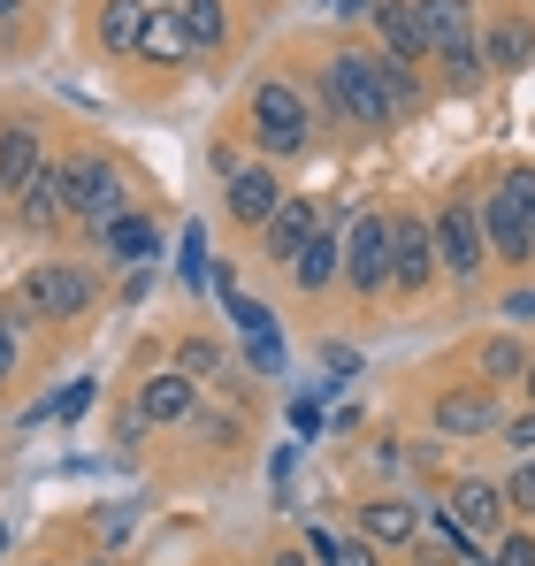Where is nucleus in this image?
<instances>
[{
  "mask_svg": "<svg viewBox=\"0 0 535 566\" xmlns=\"http://www.w3.org/2000/svg\"><path fill=\"white\" fill-rule=\"evenodd\" d=\"M482 245H490V261H505V269H521V261H535V238H528V207L505 191V177H497V191L482 199Z\"/></svg>",
  "mask_w": 535,
  "mask_h": 566,
  "instance_id": "obj_9",
  "label": "nucleus"
},
{
  "mask_svg": "<svg viewBox=\"0 0 535 566\" xmlns=\"http://www.w3.org/2000/svg\"><path fill=\"white\" fill-rule=\"evenodd\" d=\"M183 31H191V46H222L230 39V8L222 0H177Z\"/></svg>",
  "mask_w": 535,
  "mask_h": 566,
  "instance_id": "obj_24",
  "label": "nucleus"
},
{
  "mask_svg": "<svg viewBox=\"0 0 535 566\" xmlns=\"http://www.w3.org/2000/svg\"><path fill=\"white\" fill-rule=\"evenodd\" d=\"M413 15H421V39H429V54L444 62V77L466 93L474 77H482V46H474V8L466 0H413Z\"/></svg>",
  "mask_w": 535,
  "mask_h": 566,
  "instance_id": "obj_3",
  "label": "nucleus"
},
{
  "mask_svg": "<svg viewBox=\"0 0 535 566\" xmlns=\"http://www.w3.org/2000/svg\"><path fill=\"white\" fill-rule=\"evenodd\" d=\"M375 31H382L390 62H421V54H429V39H421V15H413V0H375Z\"/></svg>",
  "mask_w": 535,
  "mask_h": 566,
  "instance_id": "obj_20",
  "label": "nucleus"
},
{
  "mask_svg": "<svg viewBox=\"0 0 535 566\" xmlns=\"http://www.w3.org/2000/svg\"><path fill=\"white\" fill-rule=\"evenodd\" d=\"M15 376V306H0V382Z\"/></svg>",
  "mask_w": 535,
  "mask_h": 566,
  "instance_id": "obj_34",
  "label": "nucleus"
},
{
  "mask_svg": "<svg viewBox=\"0 0 535 566\" xmlns=\"http://www.w3.org/2000/svg\"><path fill=\"white\" fill-rule=\"evenodd\" d=\"M337 15H375V0H329Z\"/></svg>",
  "mask_w": 535,
  "mask_h": 566,
  "instance_id": "obj_38",
  "label": "nucleus"
},
{
  "mask_svg": "<svg viewBox=\"0 0 535 566\" xmlns=\"http://www.w3.org/2000/svg\"><path fill=\"white\" fill-rule=\"evenodd\" d=\"M291 191L275 177V161H253V169H230V191H222V207H230V222H245V230H261L268 214L283 207Z\"/></svg>",
  "mask_w": 535,
  "mask_h": 566,
  "instance_id": "obj_11",
  "label": "nucleus"
},
{
  "mask_svg": "<svg viewBox=\"0 0 535 566\" xmlns=\"http://www.w3.org/2000/svg\"><path fill=\"white\" fill-rule=\"evenodd\" d=\"M490 566H535V536L528 528H505V536L490 544Z\"/></svg>",
  "mask_w": 535,
  "mask_h": 566,
  "instance_id": "obj_27",
  "label": "nucleus"
},
{
  "mask_svg": "<svg viewBox=\"0 0 535 566\" xmlns=\"http://www.w3.org/2000/svg\"><path fill=\"white\" fill-rule=\"evenodd\" d=\"M92 566H115V559H92Z\"/></svg>",
  "mask_w": 535,
  "mask_h": 566,
  "instance_id": "obj_46",
  "label": "nucleus"
},
{
  "mask_svg": "<svg viewBox=\"0 0 535 566\" xmlns=\"http://www.w3.org/2000/svg\"><path fill=\"white\" fill-rule=\"evenodd\" d=\"M92 398H99V382H70V390H62V398H54V413H62V421H85V406H92Z\"/></svg>",
  "mask_w": 535,
  "mask_h": 566,
  "instance_id": "obj_30",
  "label": "nucleus"
},
{
  "mask_svg": "<svg viewBox=\"0 0 535 566\" xmlns=\"http://www.w3.org/2000/svg\"><path fill=\"white\" fill-rule=\"evenodd\" d=\"M429 421H437V437H497V429H505V413H497L490 382H466V390H444Z\"/></svg>",
  "mask_w": 535,
  "mask_h": 566,
  "instance_id": "obj_10",
  "label": "nucleus"
},
{
  "mask_svg": "<svg viewBox=\"0 0 535 566\" xmlns=\"http://www.w3.org/2000/svg\"><path fill=\"white\" fill-rule=\"evenodd\" d=\"M99 245H107V261H123V269H154V253H161V230H154V214H138V207H123L107 230H99Z\"/></svg>",
  "mask_w": 535,
  "mask_h": 566,
  "instance_id": "obj_18",
  "label": "nucleus"
},
{
  "mask_svg": "<svg viewBox=\"0 0 535 566\" xmlns=\"http://www.w3.org/2000/svg\"><path fill=\"white\" fill-rule=\"evenodd\" d=\"M437 276V238L421 214H390V291L398 298H421Z\"/></svg>",
  "mask_w": 535,
  "mask_h": 566,
  "instance_id": "obj_7",
  "label": "nucleus"
},
{
  "mask_svg": "<svg viewBox=\"0 0 535 566\" xmlns=\"http://www.w3.org/2000/svg\"><path fill=\"white\" fill-rule=\"evenodd\" d=\"M0 552H8V528H0Z\"/></svg>",
  "mask_w": 535,
  "mask_h": 566,
  "instance_id": "obj_45",
  "label": "nucleus"
},
{
  "mask_svg": "<svg viewBox=\"0 0 535 566\" xmlns=\"http://www.w3.org/2000/svg\"><path fill=\"white\" fill-rule=\"evenodd\" d=\"M429 238H437V269H444L451 283H474V276H482L490 245H482V207H474L466 191H451L444 207L429 214Z\"/></svg>",
  "mask_w": 535,
  "mask_h": 566,
  "instance_id": "obj_5",
  "label": "nucleus"
},
{
  "mask_svg": "<svg viewBox=\"0 0 535 566\" xmlns=\"http://www.w3.org/2000/svg\"><path fill=\"white\" fill-rule=\"evenodd\" d=\"M15 15H23V0H0V23H15Z\"/></svg>",
  "mask_w": 535,
  "mask_h": 566,
  "instance_id": "obj_39",
  "label": "nucleus"
},
{
  "mask_svg": "<svg viewBox=\"0 0 535 566\" xmlns=\"http://www.w3.org/2000/svg\"><path fill=\"white\" fill-rule=\"evenodd\" d=\"M528 390H535V353H528Z\"/></svg>",
  "mask_w": 535,
  "mask_h": 566,
  "instance_id": "obj_42",
  "label": "nucleus"
},
{
  "mask_svg": "<svg viewBox=\"0 0 535 566\" xmlns=\"http://www.w3.org/2000/svg\"><path fill=\"white\" fill-rule=\"evenodd\" d=\"M245 130H253V146H261V161H291V154L314 146V115H306V99L291 93L283 77L253 85V99H245Z\"/></svg>",
  "mask_w": 535,
  "mask_h": 566,
  "instance_id": "obj_2",
  "label": "nucleus"
},
{
  "mask_svg": "<svg viewBox=\"0 0 535 566\" xmlns=\"http://www.w3.org/2000/svg\"><path fill=\"white\" fill-rule=\"evenodd\" d=\"M245 353H253V368H261V376H275V368H283V329H275V322L253 329V345H245Z\"/></svg>",
  "mask_w": 535,
  "mask_h": 566,
  "instance_id": "obj_29",
  "label": "nucleus"
},
{
  "mask_svg": "<svg viewBox=\"0 0 535 566\" xmlns=\"http://www.w3.org/2000/svg\"><path fill=\"white\" fill-rule=\"evenodd\" d=\"M191 413H199V398H191V376L161 368V376L138 382V421H154V429H177V421H191Z\"/></svg>",
  "mask_w": 535,
  "mask_h": 566,
  "instance_id": "obj_16",
  "label": "nucleus"
},
{
  "mask_svg": "<svg viewBox=\"0 0 535 566\" xmlns=\"http://www.w3.org/2000/svg\"><path fill=\"white\" fill-rule=\"evenodd\" d=\"M54 191H62V214H77L92 238H99V230H107V222L130 207V185H123L107 161H85V154L54 169Z\"/></svg>",
  "mask_w": 535,
  "mask_h": 566,
  "instance_id": "obj_4",
  "label": "nucleus"
},
{
  "mask_svg": "<svg viewBox=\"0 0 535 566\" xmlns=\"http://www.w3.org/2000/svg\"><path fill=\"white\" fill-rule=\"evenodd\" d=\"M177 376L214 382V376H222V345H207V337H183V345H177Z\"/></svg>",
  "mask_w": 535,
  "mask_h": 566,
  "instance_id": "obj_26",
  "label": "nucleus"
},
{
  "mask_svg": "<svg viewBox=\"0 0 535 566\" xmlns=\"http://www.w3.org/2000/svg\"><path fill=\"white\" fill-rule=\"evenodd\" d=\"M138 54L146 62H169V70H183L199 46H191V31H183L177 8H146V31H138Z\"/></svg>",
  "mask_w": 535,
  "mask_h": 566,
  "instance_id": "obj_19",
  "label": "nucleus"
},
{
  "mask_svg": "<svg viewBox=\"0 0 535 566\" xmlns=\"http://www.w3.org/2000/svg\"><path fill=\"white\" fill-rule=\"evenodd\" d=\"M505 314H513V322H535V291H513V298H505Z\"/></svg>",
  "mask_w": 535,
  "mask_h": 566,
  "instance_id": "obj_37",
  "label": "nucleus"
},
{
  "mask_svg": "<svg viewBox=\"0 0 535 566\" xmlns=\"http://www.w3.org/2000/svg\"><path fill=\"white\" fill-rule=\"evenodd\" d=\"M497 490H505V513H535V460H521Z\"/></svg>",
  "mask_w": 535,
  "mask_h": 566,
  "instance_id": "obj_28",
  "label": "nucleus"
},
{
  "mask_svg": "<svg viewBox=\"0 0 535 566\" xmlns=\"http://www.w3.org/2000/svg\"><path fill=\"white\" fill-rule=\"evenodd\" d=\"M146 8H177V0H146Z\"/></svg>",
  "mask_w": 535,
  "mask_h": 566,
  "instance_id": "obj_43",
  "label": "nucleus"
},
{
  "mask_svg": "<svg viewBox=\"0 0 535 566\" xmlns=\"http://www.w3.org/2000/svg\"><path fill=\"white\" fill-rule=\"evenodd\" d=\"M345 276V230H337V214H322V230L298 245V261H291V283L306 291V298H322L329 283Z\"/></svg>",
  "mask_w": 535,
  "mask_h": 566,
  "instance_id": "obj_12",
  "label": "nucleus"
},
{
  "mask_svg": "<svg viewBox=\"0 0 535 566\" xmlns=\"http://www.w3.org/2000/svg\"><path fill=\"white\" fill-rule=\"evenodd\" d=\"M474 368H482L490 390H497V382H521V376H528V345H521L513 329H497V337H482V345H474Z\"/></svg>",
  "mask_w": 535,
  "mask_h": 566,
  "instance_id": "obj_22",
  "label": "nucleus"
},
{
  "mask_svg": "<svg viewBox=\"0 0 535 566\" xmlns=\"http://www.w3.org/2000/svg\"><path fill=\"white\" fill-rule=\"evenodd\" d=\"M521 62H535V23H528V15L490 23V39H482V70H521Z\"/></svg>",
  "mask_w": 535,
  "mask_h": 566,
  "instance_id": "obj_21",
  "label": "nucleus"
},
{
  "mask_svg": "<svg viewBox=\"0 0 535 566\" xmlns=\"http://www.w3.org/2000/svg\"><path fill=\"white\" fill-rule=\"evenodd\" d=\"M444 505H451V521H459L466 536H490V528L505 521V490H497V482H482V474H459Z\"/></svg>",
  "mask_w": 535,
  "mask_h": 566,
  "instance_id": "obj_17",
  "label": "nucleus"
},
{
  "mask_svg": "<svg viewBox=\"0 0 535 566\" xmlns=\"http://www.w3.org/2000/svg\"><path fill=\"white\" fill-rule=\"evenodd\" d=\"M23 314H46V322L92 314V276L77 261H39V269L23 276Z\"/></svg>",
  "mask_w": 535,
  "mask_h": 566,
  "instance_id": "obj_6",
  "label": "nucleus"
},
{
  "mask_svg": "<svg viewBox=\"0 0 535 566\" xmlns=\"http://www.w3.org/2000/svg\"><path fill=\"white\" fill-rule=\"evenodd\" d=\"M46 177V146H39V123H0V191H15Z\"/></svg>",
  "mask_w": 535,
  "mask_h": 566,
  "instance_id": "obj_15",
  "label": "nucleus"
},
{
  "mask_svg": "<svg viewBox=\"0 0 535 566\" xmlns=\"http://www.w3.org/2000/svg\"><path fill=\"white\" fill-rule=\"evenodd\" d=\"M345 283L359 298H382L390 291V214H359L353 238H345Z\"/></svg>",
  "mask_w": 535,
  "mask_h": 566,
  "instance_id": "obj_8",
  "label": "nucleus"
},
{
  "mask_svg": "<svg viewBox=\"0 0 535 566\" xmlns=\"http://www.w3.org/2000/svg\"><path fill=\"white\" fill-rule=\"evenodd\" d=\"M497 437H505L513 452H535V406H528V413H513V421H505Z\"/></svg>",
  "mask_w": 535,
  "mask_h": 566,
  "instance_id": "obj_33",
  "label": "nucleus"
},
{
  "mask_svg": "<svg viewBox=\"0 0 535 566\" xmlns=\"http://www.w3.org/2000/svg\"><path fill=\"white\" fill-rule=\"evenodd\" d=\"M322 368H329V382H353L359 376V353H353V345H322Z\"/></svg>",
  "mask_w": 535,
  "mask_h": 566,
  "instance_id": "obj_31",
  "label": "nucleus"
},
{
  "mask_svg": "<svg viewBox=\"0 0 535 566\" xmlns=\"http://www.w3.org/2000/svg\"><path fill=\"white\" fill-rule=\"evenodd\" d=\"M314 230H322V207H314V199H283V207L261 222V253L291 269V261H298V245H306Z\"/></svg>",
  "mask_w": 535,
  "mask_h": 566,
  "instance_id": "obj_14",
  "label": "nucleus"
},
{
  "mask_svg": "<svg viewBox=\"0 0 535 566\" xmlns=\"http://www.w3.org/2000/svg\"><path fill=\"white\" fill-rule=\"evenodd\" d=\"M15 207H23V222H31V230H54V222H62V191H54V169H46V177H31V185L15 191Z\"/></svg>",
  "mask_w": 535,
  "mask_h": 566,
  "instance_id": "obj_25",
  "label": "nucleus"
},
{
  "mask_svg": "<svg viewBox=\"0 0 535 566\" xmlns=\"http://www.w3.org/2000/svg\"><path fill=\"white\" fill-rule=\"evenodd\" d=\"M505 191H513V185H505ZM521 207H528V238H535V199H521Z\"/></svg>",
  "mask_w": 535,
  "mask_h": 566,
  "instance_id": "obj_40",
  "label": "nucleus"
},
{
  "mask_svg": "<svg viewBox=\"0 0 535 566\" xmlns=\"http://www.w3.org/2000/svg\"><path fill=\"white\" fill-rule=\"evenodd\" d=\"M275 566H306V559H298V552H283V559H275Z\"/></svg>",
  "mask_w": 535,
  "mask_h": 566,
  "instance_id": "obj_41",
  "label": "nucleus"
},
{
  "mask_svg": "<svg viewBox=\"0 0 535 566\" xmlns=\"http://www.w3.org/2000/svg\"><path fill=\"white\" fill-rule=\"evenodd\" d=\"M329 566H382V559H375L367 536H337V559H329Z\"/></svg>",
  "mask_w": 535,
  "mask_h": 566,
  "instance_id": "obj_32",
  "label": "nucleus"
},
{
  "mask_svg": "<svg viewBox=\"0 0 535 566\" xmlns=\"http://www.w3.org/2000/svg\"><path fill=\"white\" fill-rule=\"evenodd\" d=\"M359 536H367L375 552H406V544L421 536V505H413L406 490H390V497H367V505H359Z\"/></svg>",
  "mask_w": 535,
  "mask_h": 566,
  "instance_id": "obj_13",
  "label": "nucleus"
},
{
  "mask_svg": "<svg viewBox=\"0 0 535 566\" xmlns=\"http://www.w3.org/2000/svg\"><path fill=\"white\" fill-rule=\"evenodd\" d=\"M466 566H490V552H482V559H466Z\"/></svg>",
  "mask_w": 535,
  "mask_h": 566,
  "instance_id": "obj_44",
  "label": "nucleus"
},
{
  "mask_svg": "<svg viewBox=\"0 0 535 566\" xmlns=\"http://www.w3.org/2000/svg\"><path fill=\"white\" fill-rule=\"evenodd\" d=\"M306 559H314V566L337 559V528H306Z\"/></svg>",
  "mask_w": 535,
  "mask_h": 566,
  "instance_id": "obj_35",
  "label": "nucleus"
},
{
  "mask_svg": "<svg viewBox=\"0 0 535 566\" xmlns=\"http://www.w3.org/2000/svg\"><path fill=\"white\" fill-rule=\"evenodd\" d=\"M322 93H329V115H345V123H367V130L398 123V115H390V77H382V54H367V46H337V54H329Z\"/></svg>",
  "mask_w": 535,
  "mask_h": 566,
  "instance_id": "obj_1",
  "label": "nucleus"
},
{
  "mask_svg": "<svg viewBox=\"0 0 535 566\" xmlns=\"http://www.w3.org/2000/svg\"><path fill=\"white\" fill-rule=\"evenodd\" d=\"M138 31H146V0H107L99 8V46L107 54H138Z\"/></svg>",
  "mask_w": 535,
  "mask_h": 566,
  "instance_id": "obj_23",
  "label": "nucleus"
},
{
  "mask_svg": "<svg viewBox=\"0 0 535 566\" xmlns=\"http://www.w3.org/2000/svg\"><path fill=\"white\" fill-rule=\"evenodd\" d=\"M291 429H298V437H322V406L298 398V406H291Z\"/></svg>",
  "mask_w": 535,
  "mask_h": 566,
  "instance_id": "obj_36",
  "label": "nucleus"
}]
</instances>
